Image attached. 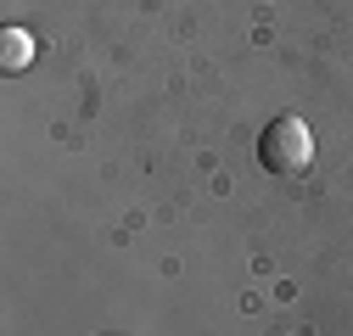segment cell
<instances>
[{
    "label": "cell",
    "mask_w": 353,
    "mask_h": 336,
    "mask_svg": "<svg viewBox=\"0 0 353 336\" xmlns=\"http://www.w3.org/2000/svg\"><path fill=\"white\" fill-rule=\"evenodd\" d=\"M258 162L270 168V174H303L308 162H314V135H308L303 118H275L270 129L258 135Z\"/></svg>",
    "instance_id": "cell-1"
},
{
    "label": "cell",
    "mask_w": 353,
    "mask_h": 336,
    "mask_svg": "<svg viewBox=\"0 0 353 336\" xmlns=\"http://www.w3.org/2000/svg\"><path fill=\"white\" fill-rule=\"evenodd\" d=\"M34 62V34L28 28H0V73H23Z\"/></svg>",
    "instance_id": "cell-2"
}]
</instances>
